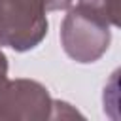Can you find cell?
<instances>
[{"mask_svg": "<svg viewBox=\"0 0 121 121\" xmlns=\"http://www.w3.org/2000/svg\"><path fill=\"white\" fill-rule=\"evenodd\" d=\"M110 42L112 32L104 19L79 4L68 8L60 25V45L72 60L79 64L96 62L108 51Z\"/></svg>", "mask_w": 121, "mask_h": 121, "instance_id": "6da1fadb", "label": "cell"}, {"mask_svg": "<svg viewBox=\"0 0 121 121\" xmlns=\"http://www.w3.org/2000/svg\"><path fill=\"white\" fill-rule=\"evenodd\" d=\"M47 11L42 0H0V47L25 53L47 36Z\"/></svg>", "mask_w": 121, "mask_h": 121, "instance_id": "7a4b0ae2", "label": "cell"}, {"mask_svg": "<svg viewBox=\"0 0 121 121\" xmlns=\"http://www.w3.org/2000/svg\"><path fill=\"white\" fill-rule=\"evenodd\" d=\"M53 117V98L36 79H8L0 87V121H43Z\"/></svg>", "mask_w": 121, "mask_h": 121, "instance_id": "3957f363", "label": "cell"}, {"mask_svg": "<svg viewBox=\"0 0 121 121\" xmlns=\"http://www.w3.org/2000/svg\"><path fill=\"white\" fill-rule=\"evenodd\" d=\"M78 4L104 19L110 26H119V0H78Z\"/></svg>", "mask_w": 121, "mask_h": 121, "instance_id": "277c9868", "label": "cell"}, {"mask_svg": "<svg viewBox=\"0 0 121 121\" xmlns=\"http://www.w3.org/2000/svg\"><path fill=\"white\" fill-rule=\"evenodd\" d=\"M42 2L45 6V11H60V9H68L74 0H42Z\"/></svg>", "mask_w": 121, "mask_h": 121, "instance_id": "5b68a950", "label": "cell"}, {"mask_svg": "<svg viewBox=\"0 0 121 121\" xmlns=\"http://www.w3.org/2000/svg\"><path fill=\"white\" fill-rule=\"evenodd\" d=\"M8 81V57L0 49V87Z\"/></svg>", "mask_w": 121, "mask_h": 121, "instance_id": "8992f818", "label": "cell"}]
</instances>
